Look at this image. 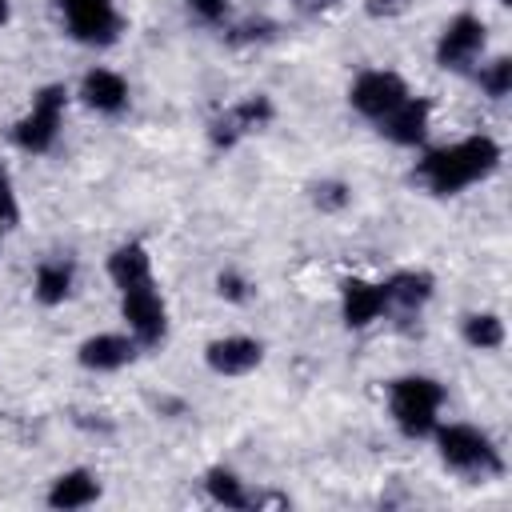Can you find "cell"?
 Listing matches in <instances>:
<instances>
[{"instance_id": "1", "label": "cell", "mask_w": 512, "mask_h": 512, "mask_svg": "<svg viewBox=\"0 0 512 512\" xmlns=\"http://www.w3.org/2000/svg\"><path fill=\"white\" fill-rule=\"evenodd\" d=\"M496 164H500V144L492 136H464L456 144L424 152V160L416 164V180L432 196H456L468 184L492 176Z\"/></svg>"}, {"instance_id": "2", "label": "cell", "mask_w": 512, "mask_h": 512, "mask_svg": "<svg viewBox=\"0 0 512 512\" xmlns=\"http://www.w3.org/2000/svg\"><path fill=\"white\" fill-rule=\"evenodd\" d=\"M432 440H436V452L444 460L448 472L464 476V480H492V476H504V456L500 448L492 444L488 432H480L476 424H436L432 428Z\"/></svg>"}, {"instance_id": "3", "label": "cell", "mask_w": 512, "mask_h": 512, "mask_svg": "<svg viewBox=\"0 0 512 512\" xmlns=\"http://www.w3.org/2000/svg\"><path fill=\"white\" fill-rule=\"evenodd\" d=\"M440 408H444V384L432 380V376H400V380L388 384L392 424L408 440L432 436V428L440 424Z\"/></svg>"}, {"instance_id": "4", "label": "cell", "mask_w": 512, "mask_h": 512, "mask_svg": "<svg viewBox=\"0 0 512 512\" xmlns=\"http://www.w3.org/2000/svg\"><path fill=\"white\" fill-rule=\"evenodd\" d=\"M64 104H68V88L64 84H44L32 96V108L16 120L12 140L24 152H48L60 136V120H64Z\"/></svg>"}, {"instance_id": "5", "label": "cell", "mask_w": 512, "mask_h": 512, "mask_svg": "<svg viewBox=\"0 0 512 512\" xmlns=\"http://www.w3.org/2000/svg\"><path fill=\"white\" fill-rule=\"evenodd\" d=\"M120 316L128 324V336L140 348L160 344L164 332H168V308H164V296L156 292V280H144V284L124 288L120 292Z\"/></svg>"}, {"instance_id": "6", "label": "cell", "mask_w": 512, "mask_h": 512, "mask_svg": "<svg viewBox=\"0 0 512 512\" xmlns=\"http://www.w3.org/2000/svg\"><path fill=\"white\" fill-rule=\"evenodd\" d=\"M484 44H488V24L480 16H472V12H460V16H452L444 24V32L436 40V64L460 72L484 52Z\"/></svg>"}, {"instance_id": "7", "label": "cell", "mask_w": 512, "mask_h": 512, "mask_svg": "<svg viewBox=\"0 0 512 512\" xmlns=\"http://www.w3.org/2000/svg\"><path fill=\"white\" fill-rule=\"evenodd\" d=\"M404 96H408V84H404L396 72H388V68L360 72V76H356V84L348 88L352 108H356L360 116H368V120H384V116H388Z\"/></svg>"}, {"instance_id": "8", "label": "cell", "mask_w": 512, "mask_h": 512, "mask_svg": "<svg viewBox=\"0 0 512 512\" xmlns=\"http://www.w3.org/2000/svg\"><path fill=\"white\" fill-rule=\"evenodd\" d=\"M60 12L80 44H112L120 32V16L112 0H60Z\"/></svg>"}, {"instance_id": "9", "label": "cell", "mask_w": 512, "mask_h": 512, "mask_svg": "<svg viewBox=\"0 0 512 512\" xmlns=\"http://www.w3.org/2000/svg\"><path fill=\"white\" fill-rule=\"evenodd\" d=\"M136 348H140V344H136L128 332H96V336L80 340L76 360H80V368H88V372H120L124 364H132Z\"/></svg>"}, {"instance_id": "10", "label": "cell", "mask_w": 512, "mask_h": 512, "mask_svg": "<svg viewBox=\"0 0 512 512\" xmlns=\"http://www.w3.org/2000/svg\"><path fill=\"white\" fill-rule=\"evenodd\" d=\"M264 360V344L252 336H220L204 348V364L216 376H248L252 368H260Z\"/></svg>"}, {"instance_id": "11", "label": "cell", "mask_w": 512, "mask_h": 512, "mask_svg": "<svg viewBox=\"0 0 512 512\" xmlns=\"http://www.w3.org/2000/svg\"><path fill=\"white\" fill-rule=\"evenodd\" d=\"M268 120H272V100L260 96V92H256V96H244L240 104H232V108L212 124V140L224 144V148H232L240 136L260 132Z\"/></svg>"}, {"instance_id": "12", "label": "cell", "mask_w": 512, "mask_h": 512, "mask_svg": "<svg viewBox=\"0 0 512 512\" xmlns=\"http://www.w3.org/2000/svg\"><path fill=\"white\" fill-rule=\"evenodd\" d=\"M428 116H432V104L424 100V96H404L384 120H376L380 124V132L392 140V144H400V148H416V144H424V136H428Z\"/></svg>"}, {"instance_id": "13", "label": "cell", "mask_w": 512, "mask_h": 512, "mask_svg": "<svg viewBox=\"0 0 512 512\" xmlns=\"http://www.w3.org/2000/svg\"><path fill=\"white\" fill-rule=\"evenodd\" d=\"M80 100L92 108V112H104V116H116L128 108V80L112 68H88L84 80H80Z\"/></svg>"}, {"instance_id": "14", "label": "cell", "mask_w": 512, "mask_h": 512, "mask_svg": "<svg viewBox=\"0 0 512 512\" xmlns=\"http://www.w3.org/2000/svg\"><path fill=\"white\" fill-rule=\"evenodd\" d=\"M340 312H344V324L348 328H368L372 320H380L388 312L384 288L380 284H368L360 276L344 280V288H340Z\"/></svg>"}, {"instance_id": "15", "label": "cell", "mask_w": 512, "mask_h": 512, "mask_svg": "<svg viewBox=\"0 0 512 512\" xmlns=\"http://www.w3.org/2000/svg\"><path fill=\"white\" fill-rule=\"evenodd\" d=\"M96 500H100V480L88 468H68L48 488V508H56V512H76Z\"/></svg>"}, {"instance_id": "16", "label": "cell", "mask_w": 512, "mask_h": 512, "mask_svg": "<svg viewBox=\"0 0 512 512\" xmlns=\"http://www.w3.org/2000/svg\"><path fill=\"white\" fill-rule=\"evenodd\" d=\"M380 288H384V304L396 308V312H420L432 300V276L428 272H416V268L392 272Z\"/></svg>"}, {"instance_id": "17", "label": "cell", "mask_w": 512, "mask_h": 512, "mask_svg": "<svg viewBox=\"0 0 512 512\" xmlns=\"http://www.w3.org/2000/svg\"><path fill=\"white\" fill-rule=\"evenodd\" d=\"M72 280H76V268L72 260H44L36 268V280H32V296L44 304V308H56L72 296Z\"/></svg>"}, {"instance_id": "18", "label": "cell", "mask_w": 512, "mask_h": 512, "mask_svg": "<svg viewBox=\"0 0 512 512\" xmlns=\"http://www.w3.org/2000/svg\"><path fill=\"white\" fill-rule=\"evenodd\" d=\"M108 280L124 292L132 284H144L152 280V256L144 252V244H120L112 256H108Z\"/></svg>"}, {"instance_id": "19", "label": "cell", "mask_w": 512, "mask_h": 512, "mask_svg": "<svg viewBox=\"0 0 512 512\" xmlns=\"http://www.w3.org/2000/svg\"><path fill=\"white\" fill-rule=\"evenodd\" d=\"M204 488H208L212 504H220V508H252V496H248L244 480L232 468H224V464L204 472Z\"/></svg>"}, {"instance_id": "20", "label": "cell", "mask_w": 512, "mask_h": 512, "mask_svg": "<svg viewBox=\"0 0 512 512\" xmlns=\"http://www.w3.org/2000/svg\"><path fill=\"white\" fill-rule=\"evenodd\" d=\"M460 332H464V344L476 348V352H496L504 344V336H508L504 332V320L496 312H468L464 324H460Z\"/></svg>"}, {"instance_id": "21", "label": "cell", "mask_w": 512, "mask_h": 512, "mask_svg": "<svg viewBox=\"0 0 512 512\" xmlns=\"http://www.w3.org/2000/svg\"><path fill=\"white\" fill-rule=\"evenodd\" d=\"M476 80H480L484 96H492V100H504V96L512 92V60H508V56H496L492 64H480Z\"/></svg>"}, {"instance_id": "22", "label": "cell", "mask_w": 512, "mask_h": 512, "mask_svg": "<svg viewBox=\"0 0 512 512\" xmlns=\"http://www.w3.org/2000/svg\"><path fill=\"white\" fill-rule=\"evenodd\" d=\"M348 200H352V192H348L344 180H320V184H312V204L320 212H344Z\"/></svg>"}, {"instance_id": "23", "label": "cell", "mask_w": 512, "mask_h": 512, "mask_svg": "<svg viewBox=\"0 0 512 512\" xmlns=\"http://www.w3.org/2000/svg\"><path fill=\"white\" fill-rule=\"evenodd\" d=\"M216 292H220L224 300H232V304H244V300L252 296V292H248V280H244L240 272H232V268L216 276Z\"/></svg>"}, {"instance_id": "24", "label": "cell", "mask_w": 512, "mask_h": 512, "mask_svg": "<svg viewBox=\"0 0 512 512\" xmlns=\"http://www.w3.org/2000/svg\"><path fill=\"white\" fill-rule=\"evenodd\" d=\"M232 44H252V40H272V24L268 20H244L240 28H232L228 36Z\"/></svg>"}, {"instance_id": "25", "label": "cell", "mask_w": 512, "mask_h": 512, "mask_svg": "<svg viewBox=\"0 0 512 512\" xmlns=\"http://www.w3.org/2000/svg\"><path fill=\"white\" fill-rule=\"evenodd\" d=\"M412 8V0H364V12L372 16V20H396V16H404Z\"/></svg>"}, {"instance_id": "26", "label": "cell", "mask_w": 512, "mask_h": 512, "mask_svg": "<svg viewBox=\"0 0 512 512\" xmlns=\"http://www.w3.org/2000/svg\"><path fill=\"white\" fill-rule=\"evenodd\" d=\"M16 192H12V180H8V172L0 168V224L8 228V224H16Z\"/></svg>"}, {"instance_id": "27", "label": "cell", "mask_w": 512, "mask_h": 512, "mask_svg": "<svg viewBox=\"0 0 512 512\" xmlns=\"http://www.w3.org/2000/svg\"><path fill=\"white\" fill-rule=\"evenodd\" d=\"M188 8H192V16H200L204 24H216V20H224L228 0H188Z\"/></svg>"}, {"instance_id": "28", "label": "cell", "mask_w": 512, "mask_h": 512, "mask_svg": "<svg viewBox=\"0 0 512 512\" xmlns=\"http://www.w3.org/2000/svg\"><path fill=\"white\" fill-rule=\"evenodd\" d=\"M292 4H296V12H304V16H320V12L336 8L340 0H292Z\"/></svg>"}, {"instance_id": "29", "label": "cell", "mask_w": 512, "mask_h": 512, "mask_svg": "<svg viewBox=\"0 0 512 512\" xmlns=\"http://www.w3.org/2000/svg\"><path fill=\"white\" fill-rule=\"evenodd\" d=\"M8 16H12V4H8V0H0V28L8 24Z\"/></svg>"}, {"instance_id": "30", "label": "cell", "mask_w": 512, "mask_h": 512, "mask_svg": "<svg viewBox=\"0 0 512 512\" xmlns=\"http://www.w3.org/2000/svg\"><path fill=\"white\" fill-rule=\"evenodd\" d=\"M0 236H4V224H0Z\"/></svg>"}, {"instance_id": "31", "label": "cell", "mask_w": 512, "mask_h": 512, "mask_svg": "<svg viewBox=\"0 0 512 512\" xmlns=\"http://www.w3.org/2000/svg\"><path fill=\"white\" fill-rule=\"evenodd\" d=\"M500 4H508V0H500Z\"/></svg>"}]
</instances>
